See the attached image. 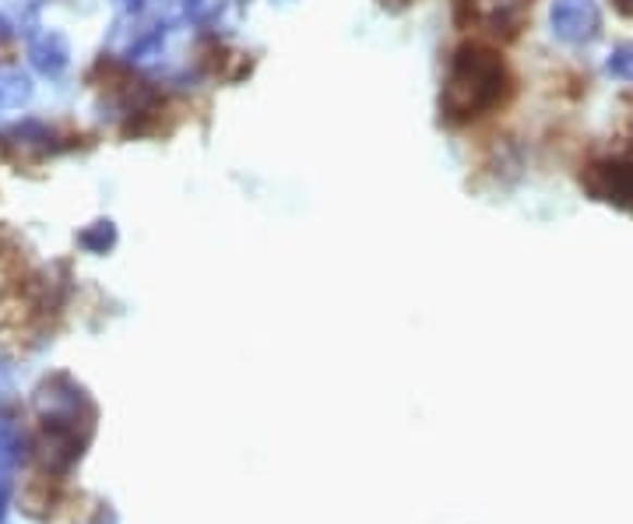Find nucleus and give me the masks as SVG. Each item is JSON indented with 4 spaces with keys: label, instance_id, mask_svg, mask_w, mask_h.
<instances>
[{
    "label": "nucleus",
    "instance_id": "1",
    "mask_svg": "<svg viewBox=\"0 0 633 524\" xmlns=\"http://www.w3.org/2000/svg\"><path fill=\"white\" fill-rule=\"evenodd\" d=\"M507 64L486 50V46H461L447 68V82L440 92V113L451 123H468L489 113L507 96Z\"/></svg>",
    "mask_w": 633,
    "mask_h": 524
},
{
    "label": "nucleus",
    "instance_id": "2",
    "mask_svg": "<svg viewBox=\"0 0 633 524\" xmlns=\"http://www.w3.org/2000/svg\"><path fill=\"white\" fill-rule=\"evenodd\" d=\"M36 409L42 412V419H64V423H82V426L96 423V409H92L85 388L64 374L39 383Z\"/></svg>",
    "mask_w": 633,
    "mask_h": 524
},
{
    "label": "nucleus",
    "instance_id": "3",
    "mask_svg": "<svg viewBox=\"0 0 633 524\" xmlns=\"http://www.w3.org/2000/svg\"><path fill=\"white\" fill-rule=\"evenodd\" d=\"M581 183L595 202L633 211V159H598L581 173Z\"/></svg>",
    "mask_w": 633,
    "mask_h": 524
},
{
    "label": "nucleus",
    "instance_id": "4",
    "mask_svg": "<svg viewBox=\"0 0 633 524\" xmlns=\"http://www.w3.org/2000/svg\"><path fill=\"white\" fill-rule=\"evenodd\" d=\"M552 36L567 46H584L601 33V11L595 0H552L549 8Z\"/></svg>",
    "mask_w": 633,
    "mask_h": 524
},
{
    "label": "nucleus",
    "instance_id": "5",
    "mask_svg": "<svg viewBox=\"0 0 633 524\" xmlns=\"http://www.w3.org/2000/svg\"><path fill=\"white\" fill-rule=\"evenodd\" d=\"M88 443V434H78V423L64 419H42V437H39V458L50 472H68L78 465V458Z\"/></svg>",
    "mask_w": 633,
    "mask_h": 524
},
{
    "label": "nucleus",
    "instance_id": "6",
    "mask_svg": "<svg viewBox=\"0 0 633 524\" xmlns=\"http://www.w3.org/2000/svg\"><path fill=\"white\" fill-rule=\"evenodd\" d=\"M454 14L461 25H478L486 33H514L524 0H454Z\"/></svg>",
    "mask_w": 633,
    "mask_h": 524
},
{
    "label": "nucleus",
    "instance_id": "7",
    "mask_svg": "<svg viewBox=\"0 0 633 524\" xmlns=\"http://www.w3.org/2000/svg\"><path fill=\"white\" fill-rule=\"evenodd\" d=\"M28 57H33V68L39 74H46V78H57V74H64L68 60H71L64 36H57V33L33 36V42H28Z\"/></svg>",
    "mask_w": 633,
    "mask_h": 524
},
{
    "label": "nucleus",
    "instance_id": "8",
    "mask_svg": "<svg viewBox=\"0 0 633 524\" xmlns=\"http://www.w3.org/2000/svg\"><path fill=\"white\" fill-rule=\"evenodd\" d=\"M8 142L11 145H19L22 151H39V156H46V151H53L57 145V134L46 127V123H36V120H28V123H22V127H11L8 131Z\"/></svg>",
    "mask_w": 633,
    "mask_h": 524
},
{
    "label": "nucleus",
    "instance_id": "9",
    "mask_svg": "<svg viewBox=\"0 0 633 524\" xmlns=\"http://www.w3.org/2000/svg\"><path fill=\"white\" fill-rule=\"evenodd\" d=\"M25 458V434L11 419H0V468H14Z\"/></svg>",
    "mask_w": 633,
    "mask_h": 524
},
{
    "label": "nucleus",
    "instance_id": "10",
    "mask_svg": "<svg viewBox=\"0 0 633 524\" xmlns=\"http://www.w3.org/2000/svg\"><path fill=\"white\" fill-rule=\"evenodd\" d=\"M33 96V85L19 68H0V106H22Z\"/></svg>",
    "mask_w": 633,
    "mask_h": 524
},
{
    "label": "nucleus",
    "instance_id": "11",
    "mask_svg": "<svg viewBox=\"0 0 633 524\" xmlns=\"http://www.w3.org/2000/svg\"><path fill=\"white\" fill-rule=\"evenodd\" d=\"M78 243L85 246L88 254H106L110 246L117 243V226L110 219H99V222H92L88 229H82V236Z\"/></svg>",
    "mask_w": 633,
    "mask_h": 524
},
{
    "label": "nucleus",
    "instance_id": "12",
    "mask_svg": "<svg viewBox=\"0 0 633 524\" xmlns=\"http://www.w3.org/2000/svg\"><path fill=\"white\" fill-rule=\"evenodd\" d=\"M606 71L620 82H633V42L616 46V50L609 53V60H606Z\"/></svg>",
    "mask_w": 633,
    "mask_h": 524
},
{
    "label": "nucleus",
    "instance_id": "13",
    "mask_svg": "<svg viewBox=\"0 0 633 524\" xmlns=\"http://www.w3.org/2000/svg\"><path fill=\"white\" fill-rule=\"evenodd\" d=\"M8 492H11L8 479H0V524H4V514H8Z\"/></svg>",
    "mask_w": 633,
    "mask_h": 524
},
{
    "label": "nucleus",
    "instance_id": "14",
    "mask_svg": "<svg viewBox=\"0 0 633 524\" xmlns=\"http://www.w3.org/2000/svg\"><path fill=\"white\" fill-rule=\"evenodd\" d=\"M612 4H616V11H623L626 19H633V0H612Z\"/></svg>",
    "mask_w": 633,
    "mask_h": 524
},
{
    "label": "nucleus",
    "instance_id": "15",
    "mask_svg": "<svg viewBox=\"0 0 633 524\" xmlns=\"http://www.w3.org/2000/svg\"><path fill=\"white\" fill-rule=\"evenodd\" d=\"M8 39H11V25L0 19V42H8Z\"/></svg>",
    "mask_w": 633,
    "mask_h": 524
}]
</instances>
